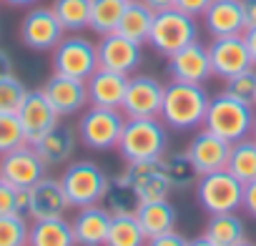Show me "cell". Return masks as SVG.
<instances>
[{
	"instance_id": "obj_1",
	"label": "cell",
	"mask_w": 256,
	"mask_h": 246,
	"mask_svg": "<svg viewBox=\"0 0 256 246\" xmlns=\"http://www.w3.org/2000/svg\"><path fill=\"white\" fill-rule=\"evenodd\" d=\"M208 90L201 83H184L171 80L164 93V106L158 118L166 123L171 131H196L204 126V118L208 110Z\"/></svg>"
},
{
	"instance_id": "obj_2",
	"label": "cell",
	"mask_w": 256,
	"mask_h": 246,
	"mask_svg": "<svg viewBox=\"0 0 256 246\" xmlns=\"http://www.w3.org/2000/svg\"><path fill=\"white\" fill-rule=\"evenodd\" d=\"M168 151V126L158 118H126L118 154L126 164L158 161Z\"/></svg>"
},
{
	"instance_id": "obj_3",
	"label": "cell",
	"mask_w": 256,
	"mask_h": 246,
	"mask_svg": "<svg viewBox=\"0 0 256 246\" xmlns=\"http://www.w3.org/2000/svg\"><path fill=\"white\" fill-rule=\"evenodd\" d=\"M254 120H256V110L254 106L228 96V93H218L208 100V110L204 118V128L214 131L216 136L236 144L246 136H251L254 131Z\"/></svg>"
},
{
	"instance_id": "obj_4",
	"label": "cell",
	"mask_w": 256,
	"mask_h": 246,
	"mask_svg": "<svg viewBox=\"0 0 256 246\" xmlns=\"http://www.w3.org/2000/svg\"><path fill=\"white\" fill-rule=\"evenodd\" d=\"M126 126V116L120 108L90 106L78 118V141L90 151H113L118 148L120 134Z\"/></svg>"
},
{
	"instance_id": "obj_5",
	"label": "cell",
	"mask_w": 256,
	"mask_h": 246,
	"mask_svg": "<svg viewBox=\"0 0 256 246\" xmlns=\"http://www.w3.org/2000/svg\"><path fill=\"white\" fill-rule=\"evenodd\" d=\"M60 184L66 188L70 208L103 204V198H106V194L110 188L108 174L93 161H73V164H68L63 176H60Z\"/></svg>"
},
{
	"instance_id": "obj_6",
	"label": "cell",
	"mask_w": 256,
	"mask_h": 246,
	"mask_svg": "<svg viewBox=\"0 0 256 246\" xmlns=\"http://www.w3.org/2000/svg\"><path fill=\"white\" fill-rule=\"evenodd\" d=\"M194 40H198V26H196L194 16H188L178 8H168V10L156 13L154 26H151V36H148V46L156 53L168 58Z\"/></svg>"
},
{
	"instance_id": "obj_7",
	"label": "cell",
	"mask_w": 256,
	"mask_h": 246,
	"mask_svg": "<svg viewBox=\"0 0 256 246\" xmlns=\"http://www.w3.org/2000/svg\"><path fill=\"white\" fill-rule=\"evenodd\" d=\"M194 188H196L198 206L208 216H214V214H231V211H238L241 208L244 184L228 168L201 174Z\"/></svg>"
},
{
	"instance_id": "obj_8",
	"label": "cell",
	"mask_w": 256,
	"mask_h": 246,
	"mask_svg": "<svg viewBox=\"0 0 256 246\" xmlns=\"http://www.w3.org/2000/svg\"><path fill=\"white\" fill-rule=\"evenodd\" d=\"M98 70V46L90 38L78 33L63 36V40L53 48V73L88 80Z\"/></svg>"
},
{
	"instance_id": "obj_9",
	"label": "cell",
	"mask_w": 256,
	"mask_h": 246,
	"mask_svg": "<svg viewBox=\"0 0 256 246\" xmlns=\"http://www.w3.org/2000/svg\"><path fill=\"white\" fill-rule=\"evenodd\" d=\"M66 30L53 8L33 6L20 20V43L36 53H48L63 40Z\"/></svg>"
},
{
	"instance_id": "obj_10",
	"label": "cell",
	"mask_w": 256,
	"mask_h": 246,
	"mask_svg": "<svg viewBox=\"0 0 256 246\" xmlns=\"http://www.w3.org/2000/svg\"><path fill=\"white\" fill-rule=\"evenodd\" d=\"M164 93L166 86L154 76H128L120 110L126 118H154L161 113Z\"/></svg>"
},
{
	"instance_id": "obj_11",
	"label": "cell",
	"mask_w": 256,
	"mask_h": 246,
	"mask_svg": "<svg viewBox=\"0 0 256 246\" xmlns=\"http://www.w3.org/2000/svg\"><path fill=\"white\" fill-rule=\"evenodd\" d=\"M46 171H48L46 164L40 161L36 146H30V144H23V146L0 156V178L8 181L16 188H23V191H28L33 184H38L46 176Z\"/></svg>"
},
{
	"instance_id": "obj_12",
	"label": "cell",
	"mask_w": 256,
	"mask_h": 246,
	"mask_svg": "<svg viewBox=\"0 0 256 246\" xmlns=\"http://www.w3.org/2000/svg\"><path fill=\"white\" fill-rule=\"evenodd\" d=\"M18 120H20V128L26 134V144L36 146L43 136H48L58 123H60V116L58 110L50 106V100L43 96V90H28L20 110L16 113Z\"/></svg>"
},
{
	"instance_id": "obj_13",
	"label": "cell",
	"mask_w": 256,
	"mask_h": 246,
	"mask_svg": "<svg viewBox=\"0 0 256 246\" xmlns=\"http://www.w3.org/2000/svg\"><path fill=\"white\" fill-rule=\"evenodd\" d=\"M96 46H98V68L131 76L144 63V50H141L144 46L123 38L120 33L100 36V40Z\"/></svg>"
},
{
	"instance_id": "obj_14",
	"label": "cell",
	"mask_w": 256,
	"mask_h": 246,
	"mask_svg": "<svg viewBox=\"0 0 256 246\" xmlns=\"http://www.w3.org/2000/svg\"><path fill=\"white\" fill-rule=\"evenodd\" d=\"M208 58H211V70L214 76L228 80L246 68L254 66L251 53L246 48L244 36H226V38H214L208 46Z\"/></svg>"
},
{
	"instance_id": "obj_15",
	"label": "cell",
	"mask_w": 256,
	"mask_h": 246,
	"mask_svg": "<svg viewBox=\"0 0 256 246\" xmlns=\"http://www.w3.org/2000/svg\"><path fill=\"white\" fill-rule=\"evenodd\" d=\"M70 208L66 188L60 184V178L53 176H43L38 184H33L28 188V206H26V216L30 221H40V218H56V216H66V211Z\"/></svg>"
},
{
	"instance_id": "obj_16",
	"label": "cell",
	"mask_w": 256,
	"mask_h": 246,
	"mask_svg": "<svg viewBox=\"0 0 256 246\" xmlns=\"http://www.w3.org/2000/svg\"><path fill=\"white\" fill-rule=\"evenodd\" d=\"M171 80H184V83H206L214 70H211V58H208V48L201 40L188 43L186 48L176 50L174 56H168V66H166Z\"/></svg>"
},
{
	"instance_id": "obj_17",
	"label": "cell",
	"mask_w": 256,
	"mask_h": 246,
	"mask_svg": "<svg viewBox=\"0 0 256 246\" xmlns=\"http://www.w3.org/2000/svg\"><path fill=\"white\" fill-rule=\"evenodd\" d=\"M40 90L50 100V106L58 110V116H76V113H83L90 106L86 80H78V78L53 73Z\"/></svg>"
},
{
	"instance_id": "obj_18",
	"label": "cell",
	"mask_w": 256,
	"mask_h": 246,
	"mask_svg": "<svg viewBox=\"0 0 256 246\" xmlns=\"http://www.w3.org/2000/svg\"><path fill=\"white\" fill-rule=\"evenodd\" d=\"M231 146H234L231 141L216 136V134L208 131V128H201V131L191 138L186 154H188V158L194 161V166L198 168V174H211V171H221V168L228 166Z\"/></svg>"
},
{
	"instance_id": "obj_19",
	"label": "cell",
	"mask_w": 256,
	"mask_h": 246,
	"mask_svg": "<svg viewBox=\"0 0 256 246\" xmlns=\"http://www.w3.org/2000/svg\"><path fill=\"white\" fill-rule=\"evenodd\" d=\"M128 186L138 196V201H154V198H168L171 184L164 174L161 158L158 161H141L126 166Z\"/></svg>"
},
{
	"instance_id": "obj_20",
	"label": "cell",
	"mask_w": 256,
	"mask_h": 246,
	"mask_svg": "<svg viewBox=\"0 0 256 246\" xmlns=\"http://www.w3.org/2000/svg\"><path fill=\"white\" fill-rule=\"evenodd\" d=\"M201 18L211 38L244 36L246 30V16H244L241 0H211V6Z\"/></svg>"
},
{
	"instance_id": "obj_21",
	"label": "cell",
	"mask_w": 256,
	"mask_h": 246,
	"mask_svg": "<svg viewBox=\"0 0 256 246\" xmlns=\"http://www.w3.org/2000/svg\"><path fill=\"white\" fill-rule=\"evenodd\" d=\"M110 218L113 216L108 214V208L103 204H93V206L78 208L76 218L70 221L73 236H76V246H106Z\"/></svg>"
},
{
	"instance_id": "obj_22",
	"label": "cell",
	"mask_w": 256,
	"mask_h": 246,
	"mask_svg": "<svg viewBox=\"0 0 256 246\" xmlns=\"http://www.w3.org/2000/svg\"><path fill=\"white\" fill-rule=\"evenodd\" d=\"M126 86H128V76L98 68L86 80L88 103L90 106H103V108H120L123 106V96H126Z\"/></svg>"
},
{
	"instance_id": "obj_23",
	"label": "cell",
	"mask_w": 256,
	"mask_h": 246,
	"mask_svg": "<svg viewBox=\"0 0 256 246\" xmlns=\"http://www.w3.org/2000/svg\"><path fill=\"white\" fill-rule=\"evenodd\" d=\"M136 218L146 234V238L164 236L168 231H176L178 226V211L168 198H154V201H141Z\"/></svg>"
},
{
	"instance_id": "obj_24",
	"label": "cell",
	"mask_w": 256,
	"mask_h": 246,
	"mask_svg": "<svg viewBox=\"0 0 256 246\" xmlns=\"http://www.w3.org/2000/svg\"><path fill=\"white\" fill-rule=\"evenodd\" d=\"M76 144H78V131L58 123L48 136H43L36 144V151H38L40 161L46 164V168H56V166H63L73 158Z\"/></svg>"
},
{
	"instance_id": "obj_25",
	"label": "cell",
	"mask_w": 256,
	"mask_h": 246,
	"mask_svg": "<svg viewBox=\"0 0 256 246\" xmlns=\"http://www.w3.org/2000/svg\"><path fill=\"white\" fill-rule=\"evenodd\" d=\"M154 18H156V13L144 3V0H128L116 33H120L123 38H128V40H134V43H141V46H144V43H148Z\"/></svg>"
},
{
	"instance_id": "obj_26",
	"label": "cell",
	"mask_w": 256,
	"mask_h": 246,
	"mask_svg": "<svg viewBox=\"0 0 256 246\" xmlns=\"http://www.w3.org/2000/svg\"><path fill=\"white\" fill-rule=\"evenodd\" d=\"M28 246H76L73 226L66 216L30 221Z\"/></svg>"
},
{
	"instance_id": "obj_27",
	"label": "cell",
	"mask_w": 256,
	"mask_h": 246,
	"mask_svg": "<svg viewBox=\"0 0 256 246\" xmlns=\"http://www.w3.org/2000/svg\"><path fill=\"white\" fill-rule=\"evenodd\" d=\"M161 166L171 184V191H191L201 176L186 151H166L161 156Z\"/></svg>"
},
{
	"instance_id": "obj_28",
	"label": "cell",
	"mask_w": 256,
	"mask_h": 246,
	"mask_svg": "<svg viewBox=\"0 0 256 246\" xmlns=\"http://www.w3.org/2000/svg\"><path fill=\"white\" fill-rule=\"evenodd\" d=\"M204 236L208 241H214L216 246H236V244L246 241V224L236 211L214 214L204 228Z\"/></svg>"
},
{
	"instance_id": "obj_29",
	"label": "cell",
	"mask_w": 256,
	"mask_h": 246,
	"mask_svg": "<svg viewBox=\"0 0 256 246\" xmlns=\"http://www.w3.org/2000/svg\"><path fill=\"white\" fill-rule=\"evenodd\" d=\"M138 196L128 186V176L126 171H120L116 178H110V188L103 198V206L108 208L110 216H136L138 211Z\"/></svg>"
},
{
	"instance_id": "obj_30",
	"label": "cell",
	"mask_w": 256,
	"mask_h": 246,
	"mask_svg": "<svg viewBox=\"0 0 256 246\" xmlns=\"http://www.w3.org/2000/svg\"><path fill=\"white\" fill-rule=\"evenodd\" d=\"M128 0H90V23L88 28L98 36H108L118 30L120 16Z\"/></svg>"
},
{
	"instance_id": "obj_31",
	"label": "cell",
	"mask_w": 256,
	"mask_h": 246,
	"mask_svg": "<svg viewBox=\"0 0 256 246\" xmlns=\"http://www.w3.org/2000/svg\"><path fill=\"white\" fill-rule=\"evenodd\" d=\"M50 8L66 33H80L90 23V0H53Z\"/></svg>"
},
{
	"instance_id": "obj_32",
	"label": "cell",
	"mask_w": 256,
	"mask_h": 246,
	"mask_svg": "<svg viewBox=\"0 0 256 246\" xmlns=\"http://www.w3.org/2000/svg\"><path fill=\"white\" fill-rule=\"evenodd\" d=\"M241 184H248L256 178V141L251 136L236 141L231 146V156H228V166H226Z\"/></svg>"
},
{
	"instance_id": "obj_33",
	"label": "cell",
	"mask_w": 256,
	"mask_h": 246,
	"mask_svg": "<svg viewBox=\"0 0 256 246\" xmlns=\"http://www.w3.org/2000/svg\"><path fill=\"white\" fill-rule=\"evenodd\" d=\"M146 234L136 216H113L106 246H146Z\"/></svg>"
},
{
	"instance_id": "obj_34",
	"label": "cell",
	"mask_w": 256,
	"mask_h": 246,
	"mask_svg": "<svg viewBox=\"0 0 256 246\" xmlns=\"http://www.w3.org/2000/svg\"><path fill=\"white\" fill-rule=\"evenodd\" d=\"M30 221L26 214L0 216V246H28Z\"/></svg>"
},
{
	"instance_id": "obj_35",
	"label": "cell",
	"mask_w": 256,
	"mask_h": 246,
	"mask_svg": "<svg viewBox=\"0 0 256 246\" xmlns=\"http://www.w3.org/2000/svg\"><path fill=\"white\" fill-rule=\"evenodd\" d=\"M26 96H28V88L16 73L0 78V113H18Z\"/></svg>"
},
{
	"instance_id": "obj_36",
	"label": "cell",
	"mask_w": 256,
	"mask_h": 246,
	"mask_svg": "<svg viewBox=\"0 0 256 246\" xmlns=\"http://www.w3.org/2000/svg\"><path fill=\"white\" fill-rule=\"evenodd\" d=\"M224 93H228V96H234V98L256 108V66H251L244 73L228 78L226 86H224Z\"/></svg>"
},
{
	"instance_id": "obj_37",
	"label": "cell",
	"mask_w": 256,
	"mask_h": 246,
	"mask_svg": "<svg viewBox=\"0 0 256 246\" xmlns=\"http://www.w3.org/2000/svg\"><path fill=\"white\" fill-rule=\"evenodd\" d=\"M26 144V134L16 113H0V156Z\"/></svg>"
},
{
	"instance_id": "obj_38",
	"label": "cell",
	"mask_w": 256,
	"mask_h": 246,
	"mask_svg": "<svg viewBox=\"0 0 256 246\" xmlns=\"http://www.w3.org/2000/svg\"><path fill=\"white\" fill-rule=\"evenodd\" d=\"M26 206H28V191L16 188L8 181L0 178V216L26 214Z\"/></svg>"
},
{
	"instance_id": "obj_39",
	"label": "cell",
	"mask_w": 256,
	"mask_h": 246,
	"mask_svg": "<svg viewBox=\"0 0 256 246\" xmlns=\"http://www.w3.org/2000/svg\"><path fill=\"white\" fill-rule=\"evenodd\" d=\"M146 246H188V238L178 231H168L164 236H156V238H148Z\"/></svg>"
},
{
	"instance_id": "obj_40",
	"label": "cell",
	"mask_w": 256,
	"mask_h": 246,
	"mask_svg": "<svg viewBox=\"0 0 256 246\" xmlns=\"http://www.w3.org/2000/svg\"><path fill=\"white\" fill-rule=\"evenodd\" d=\"M208 6H211V0H176V8L188 13V16H194V18L204 16Z\"/></svg>"
},
{
	"instance_id": "obj_41",
	"label": "cell",
	"mask_w": 256,
	"mask_h": 246,
	"mask_svg": "<svg viewBox=\"0 0 256 246\" xmlns=\"http://www.w3.org/2000/svg\"><path fill=\"white\" fill-rule=\"evenodd\" d=\"M241 208H244L251 218H256V178L248 181V184H244V201H241Z\"/></svg>"
},
{
	"instance_id": "obj_42",
	"label": "cell",
	"mask_w": 256,
	"mask_h": 246,
	"mask_svg": "<svg viewBox=\"0 0 256 246\" xmlns=\"http://www.w3.org/2000/svg\"><path fill=\"white\" fill-rule=\"evenodd\" d=\"M16 73V63L10 58V53L6 48H0V78H6V76H13Z\"/></svg>"
},
{
	"instance_id": "obj_43",
	"label": "cell",
	"mask_w": 256,
	"mask_h": 246,
	"mask_svg": "<svg viewBox=\"0 0 256 246\" xmlns=\"http://www.w3.org/2000/svg\"><path fill=\"white\" fill-rule=\"evenodd\" d=\"M244 40H246V48H248L251 60H254V66H256V26H248V28L244 30Z\"/></svg>"
},
{
	"instance_id": "obj_44",
	"label": "cell",
	"mask_w": 256,
	"mask_h": 246,
	"mask_svg": "<svg viewBox=\"0 0 256 246\" xmlns=\"http://www.w3.org/2000/svg\"><path fill=\"white\" fill-rule=\"evenodd\" d=\"M244 3V16H246V28L256 26V0H241Z\"/></svg>"
},
{
	"instance_id": "obj_45",
	"label": "cell",
	"mask_w": 256,
	"mask_h": 246,
	"mask_svg": "<svg viewBox=\"0 0 256 246\" xmlns=\"http://www.w3.org/2000/svg\"><path fill=\"white\" fill-rule=\"evenodd\" d=\"M144 3L154 10V13H161V10H168V8H176V0H144Z\"/></svg>"
},
{
	"instance_id": "obj_46",
	"label": "cell",
	"mask_w": 256,
	"mask_h": 246,
	"mask_svg": "<svg viewBox=\"0 0 256 246\" xmlns=\"http://www.w3.org/2000/svg\"><path fill=\"white\" fill-rule=\"evenodd\" d=\"M3 3L10 8H33V6H38V0H3Z\"/></svg>"
},
{
	"instance_id": "obj_47",
	"label": "cell",
	"mask_w": 256,
	"mask_h": 246,
	"mask_svg": "<svg viewBox=\"0 0 256 246\" xmlns=\"http://www.w3.org/2000/svg\"><path fill=\"white\" fill-rule=\"evenodd\" d=\"M188 246H216V244L208 241V238L201 234V236H196V238H188Z\"/></svg>"
},
{
	"instance_id": "obj_48",
	"label": "cell",
	"mask_w": 256,
	"mask_h": 246,
	"mask_svg": "<svg viewBox=\"0 0 256 246\" xmlns=\"http://www.w3.org/2000/svg\"><path fill=\"white\" fill-rule=\"evenodd\" d=\"M236 246H256V244H254V241H248V238H246V241H241V244H236Z\"/></svg>"
},
{
	"instance_id": "obj_49",
	"label": "cell",
	"mask_w": 256,
	"mask_h": 246,
	"mask_svg": "<svg viewBox=\"0 0 256 246\" xmlns=\"http://www.w3.org/2000/svg\"><path fill=\"white\" fill-rule=\"evenodd\" d=\"M251 138L256 141V120H254V131H251Z\"/></svg>"
}]
</instances>
